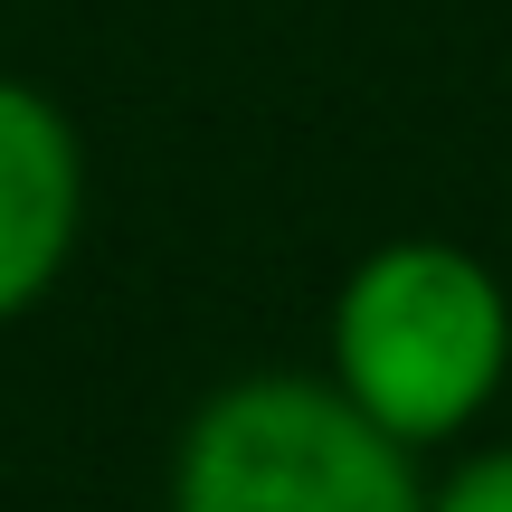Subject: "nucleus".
<instances>
[{
	"mask_svg": "<svg viewBox=\"0 0 512 512\" xmlns=\"http://www.w3.org/2000/svg\"><path fill=\"white\" fill-rule=\"evenodd\" d=\"M323 380L399 446H465L512 389V285L484 247L399 228L323 304Z\"/></svg>",
	"mask_w": 512,
	"mask_h": 512,
	"instance_id": "f257e3e1",
	"label": "nucleus"
},
{
	"mask_svg": "<svg viewBox=\"0 0 512 512\" xmlns=\"http://www.w3.org/2000/svg\"><path fill=\"white\" fill-rule=\"evenodd\" d=\"M162 512H427V475L323 370H238L190 399Z\"/></svg>",
	"mask_w": 512,
	"mask_h": 512,
	"instance_id": "f03ea898",
	"label": "nucleus"
},
{
	"mask_svg": "<svg viewBox=\"0 0 512 512\" xmlns=\"http://www.w3.org/2000/svg\"><path fill=\"white\" fill-rule=\"evenodd\" d=\"M95 209V162L76 114L19 67H0V323L38 313L67 285Z\"/></svg>",
	"mask_w": 512,
	"mask_h": 512,
	"instance_id": "7ed1b4c3",
	"label": "nucleus"
},
{
	"mask_svg": "<svg viewBox=\"0 0 512 512\" xmlns=\"http://www.w3.org/2000/svg\"><path fill=\"white\" fill-rule=\"evenodd\" d=\"M427 512H512V437L465 446V456L427 484Z\"/></svg>",
	"mask_w": 512,
	"mask_h": 512,
	"instance_id": "20e7f679",
	"label": "nucleus"
}]
</instances>
